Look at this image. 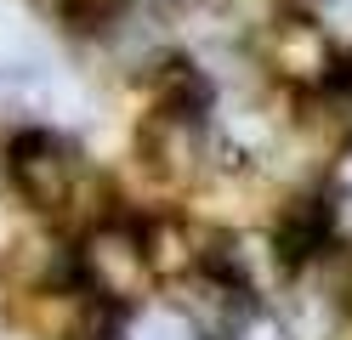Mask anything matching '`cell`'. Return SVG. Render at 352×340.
Segmentation results:
<instances>
[{
    "mask_svg": "<svg viewBox=\"0 0 352 340\" xmlns=\"http://www.w3.org/2000/svg\"><path fill=\"white\" fill-rule=\"evenodd\" d=\"M301 131L313 136L324 153L352 148V80L329 74L318 85H307V97H301Z\"/></svg>",
    "mask_w": 352,
    "mask_h": 340,
    "instance_id": "cell-7",
    "label": "cell"
},
{
    "mask_svg": "<svg viewBox=\"0 0 352 340\" xmlns=\"http://www.w3.org/2000/svg\"><path fill=\"white\" fill-rule=\"evenodd\" d=\"M329 289H336V306L352 317V256H341V261H336V284H329Z\"/></svg>",
    "mask_w": 352,
    "mask_h": 340,
    "instance_id": "cell-11",
    "label": "cell"
},
{
    "mask_svg": "<svg viewBox=\"0 0 352 340\" xmlns=\"http://www.w3.org/2000/svg\"><path fill=\"white\" fill-rule=\"evenodd\" d=\"M80 278L97 301H114L120 312L142 301L148 289V256H142V233L125 221H102L85 233L80 244Z\"/></svg>",
    "mask_w": 352,
    "mask_h": 340,
    "instance_id": "cell-1",
    "label": "cell"
},
{
    "mask_svg": "<svg viewBox=\"0 0 352 340\" xmlns=\"http://www.w3.org/2000/svg\"><path fill=\"white\" fill-rule=\"evenodd\" d=\"M153 108H188V113H199L205 108V97H210V85L193 74V68H182V63H165V74L153 80Z\"/></svg>",
    "mask_w": 352,
    "mask_h": 340,
    "instance_id": "cell-9",
    "label": "cell"
},
{
    "mask_svg": "<svg viewBox=\"0 0 352 340\" xmlns=\"http://www.w3.org/2000/svg\"><path fill=\"white\" fill-rule=\"evenodd\" d=\"M12 181H17V193H23L34 210H63V204L74 199V159L69 148L57 142L52 131H23L12 142Z\"/></svg>",
    "mask_w": 352,
    "mask_h": 340,
    "instance_id": "cell-3",
    "label": "cell"
},
{
    "mask_svg": "<svg viewBox=\"0 0 352 340\" xmlns=\"http://www.w3.org/2000/svg\"><path fill=\"white\" fill-rule=\"evenodd\" d=\"M142 256H148V272H170V278H182V272L193 267V227H182V221L142 227Z\"/></svg>",
    "mask_w": 352,
    "mask_h": 340,
    "instance_id": "cell-8",
    "label": "cell"
},
{
    "mask_svg": "<svg viewBox=\"0 0 352 340\" xmlns=\"http://www.w3.org/2000/svg\"><path fill=\"white\" fill-rule=\"evenodd\" d=\"M261 63H267L278 80L307 91V85L336 74V45H329V34L313 17H278L267 29V40H261Z\"/></svg>",
    "mask_w": 352,
    "mask_h": 340,
    "instance_id": "cell-4",
    "label": "cell"
},
{
    "mask_svg": "<svg viewBox=\"0 0 352 340\" xmlns=\"http://www.w3.org/2000/svg\"><path fill=\"white\" fill-rule=\"evenodd\" d=\"M233 340H290V335H284L278 324H267V317H250V324H245V329H239Z\"/></svg>",
    "mask_w": 352,
    "mask_h": 340,
    "instance_id": "cell-13",
    "label": "cell"
},
{
    "mask_svg": "<svg viewBox=\"0 0 352 340\" xmlns=\"http://www.w3.org/2000/svg\"><path fill=\"white\" fill-rule=\"evenodd\" d=\"M324 244H329V199L301 193V199H290V204L278 210L267 249H273L278 267H301V261H313Z\"/></svg>",
    "mask_w": 352,
    "mask_h": 340,
    "instance_id": "cell-6",
    "label": "cell"
},
{
    "mask_svg": "<svg viewBox=\"0 0 352 340\" xmlns=\"http://www.w3.org/2000/svg\"><path fill=\"white\" fill-rule=\"evenodd\" d=\"M142 340H193V329H188V324H170V317H160V324H148V329H142Z\"/></svg>",
    "mask_w": 352,
    "mask_h": 340,
    "instance_id": "cell-14",
    "label": "cell"
},
{
    "mask_svg": "<svg viewBox=\"0 0 352 340\" xmlns=\"http://www.w3.org/2000/svg\"><path fill=\"white\" fill-rule=\"evenodd\" d=\"M52 6L63 17H74V23H108V17H120L125 0H52Z\"/></svg>",
    "mask_w": 352,
    "mask_h": 340,
    "instance_id": "cell-10",
    "label": "cell"
},
{
    "mask_svg": "<svg viewBox=\"0 0 352 340\" xmlns=\"http://www.w3.org/2000/svg\"><path fill=\"white\" fill-rule=\"evenodd\" d=\"M205 125L199 113L188 108H153L148 125H142V159L153 170H160L165 181H193L205 170Z\"/></svg>",
    "mask_w": 352,
    "mask_h": 340,
    "instance_id": "cell-5",
    "label": "cell"
},
{
    "mask_svg": "<svg viewBox=\"0 0 352 340\" xmlns=\"http://www.w3.org/2000/svg\"><path fill=\"white\" fill-rule=\"evenodd\" d=\"M176 312L193 340H233L256 317V289L233 267H193L176 289Z\"/></svg>",
    "mask_w": 352,
    "mask_h": 340,
    "instance_id": "cell-2",
    "label": "cell"
},
{
    "mask_svg": "<svg viewBox=\"0 0 352 340\" xmlns=\"http://www.w3.org/2000/svg\"><path fill=\"white\" fill-rule=\"evenodd\" d=\"M329 233H341V238H352V193H341V199H329Z\"/></svg>",
    "mask_w": 352,
    "mask_h": 340,
    "instance_id": "cell-12",
    "label": "cell"
}]
</instances>
